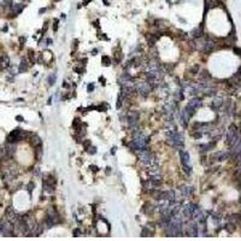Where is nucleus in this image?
Returning <instances> with one entry per match:
<instances>
[{
	"mask_svg": "<svg viewBox=\"0 0 241 241\" xmlns=\"http://www.w3.org/2000/svg\"><path fill=\"white\" fill-rule=\"evenodd\" d=\"M60 222V216L59 213L57 212V210L55 209H50L48 210V215H47V218H46V222H45V224L50 228V227H53L54 224H58Z\"/></svg>",
	"mask_w": 241,
	"mask_h": 241,
	"instance_id": "obj_1",
	"label": "nucleus"
},
{
	"mask_svg": "<svg viewBox=\"0 0 241 241\" xmlns=\"http://www.w3.org/2000/svg\"><path fill=\"white\" fill-rule=\"evenodd\" d=\"M180 152V157H181V162L183 165V170L187 175H189L192 173V165H191V159H189V153L187 151H178Z\"/></svg>",
	"mask_w": 241,
	"mask_h": 241,
	"instance_id": "obj_2",
	"label": "nucleus"
},
{
	"mask_svg": "<svg viewBox=\"0 0 241 241\" xmlns=\"http://www.w3.org/2000/svg\"><path fill=\"white\" fill-rule=\"evenodd\" d=\"M28 135V133L23 132L22 129H15L13 132H11L7 136V142L9 143H15L17 141H20V140H23L25 136Z\"/></svg>",
	"mask_w": 241,
	"mask_h": 241,
	"instance_id": "obj_3",
	"label": "nucleus"
},
{
	"mask_svg": "<svg viewBox=\"0 0 241 241\" xmlns=\"http://www.w3.org/2000/svg\"><path fill=\"white\" fill-rule=\"evenodd\" d=\"M241 135L239 134V130H237V128L232 124L229 128H228V130H227V143L229 146H232Z\"/></svg>",
	"mask_w": 241,
	"mask_h": 241,
	"instance_id": "obj_4",
	"label": "nucleus"
},
{
	"mask_svg": "<svg viewBox=\"0 0 241 241\" xmlns=\"http://www.w3.org/2000/svg\"><path fill=\"white\" fill-rule=\"evenodd\" d=\"M135 89L139 92V94H141L142 97H147L150 94V92L153 89V87L148 83V81H140L136 83Z\"/></svg>",
	"mask_w": 241,
	"mask_h": 241,
	"instance_id": "obj_5",
	"label": "nucleus"
},
{
	"mask_svg": "<svg viewBox=\"0 0 241 241\" xmlns=\"http://www.w3.org/2000/svg\"><path fill=\"white\" fill-rule=\"evenodd\" d=\"M184 234L187 236H198L199 234V227L197 221H189L186 224V229H184Z\"/></svg>",
	"mask_w": 241,
	"mask_h": 241,
	"instance_id": "obj_6",
	"label": "nucleus"
},
{
	"mask_svg": "<svg viewBox=\"0 0 241 241\" xmlns=\"http://www.w3.org/2000/svg\"><path fill=\"white\" fill-rule=\"evenodd\" d=\"M138 122H139V112L136 111H130L128 112L127 115V123L130 128H134L138 125Z\"/></svg>",
	"mask_w": 241,
	"mask_h": 241,
	"instance_id": "obj_7",
	"label": "nucleus"
},
{
	"mask_svg": "<svg viewBox=\"0 0 241 241\" xmlns=\"http://www.w3.org/2000/svg\"><path fill=\"white\" fill-rule=\"evenodd\" d=\"M195 208H197L195 204H193V202H188L187 205H184V206H183V210H182L183 216H184V217H187L188 219H191L192 216H193V212H194Z\"/></svg>",
	"mask_w": 241,
	"mask_h": 241,
	"instance_id": "obj_8",
	"label": "nucleus"
},
{
	"mask_svg": "<svg viewBox=\"0 0 241 241\" xmlns=\"http://www.w3.org/2000/svg\"><path fill=\"white\" fill-rule=\"evenodd\" d=\"M215 47H216V42L213 40H211V39H208V40H205L202 42V48L201 50L205 53H210V52H212L215 50Z\"/></svg>",
	"mask_w": 241,
	"mask_h": 241,
	"instance_id": "obj_9",
	"label": "nucleus"
},
{
	"mask_svg": "<svg viewBox=\"0 0 241 241\" xmlns=\"http://www.w3.org/2000/svg\"><path fill=\"white\" fill-rule=\"evenodd\" d=\"M228 158H229V153L226 151H218V152H215L212 154V159L215 162H222V160H226Z\"/></svg>",
	"mask_w": 241,
	"mask_h": 241,
	"instance_id": "obj_10",
	"label": "nucleus"
},
{
	"mask_svg": "<svg viewBox=\"0 0 241 241\" xmlns=\"http://www.w3.org/2000/svg\"><path fill=\"white\" fill-rule=\"evenodd\" d=\"M10 65V58L7 54H1L0 55V68L1 69H6Z\"/></svg>",
	"mask_w": 241,
	"mask_h": 241,
	"instance_id": "obj_11",
	"label": "nucleus"
},
{
	"mask_svg": "<svg viewBox=\"0 0 241 241\" xmlns=\"http://www.w3.org/2000/svg\"><path fill=\"white\" fill-rule=\"evenodd\" d=\"M187 105H188L189 107L194 108V110H198V108L202 105V101H201V99H199V98H194V99H192Z\"/></svg>",
	"mask_w": 241,
	"mask_h": 241,
	"instance_id": "obj_12",
	"label": "nucleus"
},
{
	"mask_svg": "<svg viewBox=\"0 0 241 241\" xmlns=\"http://www.w3.org/2000/svg\"><path fill=\"white\" fill-rule=\"evenodd\" d=\"M215 145H216V141H211V142H209V143L201 145V146H199V147H200V151H201V152H206V151L212 150V148L215 147Z\"/></svg>",
	"mask_w": 241,
	"mask_h": 241,
	"instance_id": "obj_13",
	"label": "nucleus"
},
{
	"mask_svg": "<svg viewBox=\"0 0 241 241\" xmlns=\"http://www.w3.org/2000/svg\"><path fill=\"white\" fill-rule=\"evenodd\" d=\"M180 192H181V194H182L183 197H188L189 194H192V193H193V187L182 186V187L180 188Z\"/></svg>",
	"mask_w": 241,
	"mask_h": 241,
	"instance_id": "obj_14",
	"label": "nucleus"
},
{
	"mask_svg": "<svg viewBox=\"0 0 241 241\" xmlns=\"http://www.w3.org/2000/svg\"><path fill=\"white\" fill-rule=\"evenodd\" d=\"M23 5H21V4H15V5H12L11 6V12H12V15L13 16H17L20 12H22V10H23Z\"/></svg>",
	"mask_w": 241,
	"mask_h": 241,
	"instance_id": "obj_15",
	"label": "nucleus"
},
{
	"mask_svg": "<svg viewBox=\"0 0 241 241\" xmlns=\"http://www.w3.org/2000/svg\"><path fill=\"white\" fill-rule=\"evenodd\" d=\"M202 34H204V29H202V25H199L198 28H195L193 31H192V35L194 36L195 39H199V38H201L202 36Z\"/></svg>",
	"mask_w": 241,
	"mask_h": 241,
	"instance_id": "obj_16",
	"label": "nucleus"
},
{
	"mask_svg": "<svg viewBox=\"0 0 241 241\" xmlns=\"http://www.w3.org/2000/svg\"><path fill=\"white\" fill-rule=\"evenodd\" d=\"M210 80H211V75L209 74V71L208 70L201 71V74H200V81L201 82H208Z\"/></svg>",
	"mask_w": 241,
	"mask_h": 241,
	"instance_id": "obj_17",
	"label": "nucleus"
},
{
	"mask_svg": "<svg viewBox=\"0 0 241 241\" xmlns=\"http://www.w3.org/2000/svg\"><path fill=\"white\" fill-rule=\"evenodd\" d=\"M222 105H223V98H221V97H217V98H215L213 99V101H212V107L213 108H219Z\"/></svg>",
	"mask_w": 241,
	"mask_h": 241,
	"instance_id": "obj_18",
	"label": "nucleus"
},
{
	"mask_svg": "<svg viewBox=\"0 0 241 241\" xmlns=\"http://www.w3.org/2000/svg\"><path fill=\"white\" fill-rule=\"evenodd\" d=\"M30 143L34 145V146H36V147H39V146L41 145V140H40V138H39L38 135H31V138H30Z\"/></svg>",
	"mask_w": 241,
	"mask_h": 241,
	"instance_id": "obj_19",
	"label": "nucleus"
},
{
	"mask_svg": "<svg viewBox=\"0 0 241 241\" xmlns=\"http://www.w3.org/2000/svg\"><path fill=\"white\" fill-rule=\"evenodd\" d=\"M27 69H28L27 59H25V58H22L21 64H20V72H24V71H27Z\"/></svg>",
	"mask_w": 241,
	"mask_h": 241,
	"instance_id": "obj_20",
	"label": "nucleus"
},
{
	"mask_svg": "<svg viewBox=\"0 0 241 241\" xmlns=\"http://www.w3.org/2000/svg\"><path fill=\"white\" fill-rule=\"evenodd\" d=\"M153 210H154V208L151 205V204H148V202H147L146 205L143 206V210H142V211H143L145 213H147V215H150V213L153 212Z\"/></svg>",
	"mask_w": 241,
	"mask_h": 241,
	"instance_id": "obj_21",
	"label": "nucleus"
},
{
	"mask_svg": "<svg viewBox=\"0 0 241 241\" xmlns=\"http://www.w3.org/2000/svg\"><path fill=\"white\" fill-rule=\"evenodd\" d=\"M146 39H147L148 44H150L151 46H153V45L156 44V41H157V38H156V36H153L152 34H147V35H146Z\"/></svg>",
	"mask_w": 241,
	"mask_h": 241,
	"instance_id": "obj_22",
	"label": "nucleus"
},
{
	"mask_svg": "<svg viewBox=\"0 0 241 241\" xmlns=\"http://www.w3.org/2000/svg\"><path fill=\"white\" fill-rule=\"evenodd\" d=\"M55 80H57V74L53 72L52 75H50V76H48L47 82H48V84H50V86H53V84L55 83Z\"/></svg>",
	"mask_w": 241,
	"mask_h": 241,
	"instance_id": "obj_23",
	"label": "nucleus"
},
{
	"mask_svg": "<svg viewBox=\"0 0 241 241\" xmlns=\"http://www.w3.org/2000/svg\"><path fill=\"white\" fill-rule=\"evenodd\" d=\"M5 152H6V154H9V156L13 154V153H15V146H13L12 143L7 145V146H6V148H5Z\"/></svg>",
	"mask_w": 241,
	"mask_h": 241,
	"instance_id": "obj_24",
	"label": "nucleus"
},
{
	"mask_svg": "<svg viewBox=\"0 0 241 241\" xmlns=\"http://www.w3.org/2000/svg\"><path fill=\"white\" fill-rule=\"evenodd\" d=\"M152 235H153V232H150L147 227H145L141 232V236H152Z\"/></svg>",
	"mask_w": 241,
	"mask_h": 241,
	"instance_id": "obj_25",
	"label": "nucleus"
},
{
	"mask_svg": "<svg viewBox=\"0 0 241 241\" xmlns=\"http://www.w3.org/2000/svg\"><path fill=\"white\" fill-rule=\"evenodd\" d=\"M101 62H103V64H104L105 66H107V65H110V64H111V59L107 57V55H103Z\"/></svg>",
	"mask_w": 241,
	"mask_h": 241,
	"instance_id": "obj_26",
	"label": "nucleus"
},
{
	"mask_svg": "<svg viewBox=\"0 0 241 241\" xmlns=\"http://www.w3.org/2000/svg\"><path fill=\"white\" fill-rule=\"evenodd\" d=\"M199 71V65H193L191 69H189V72L192 74V75H195V74H198Z\"/></svg>",
	"mask_w": 241,
	"mask_h": 241,
	"instance_id": "obj_27",
	"label": "nucleus"
},
{
	"mask_svg": "<svg viewBox=\"0 0 241 241\" xmlns=\"http://www.w3.org/2000/svg\"><path fill=\"white\" fill-rule=\"evenodd\" d=\"M72 234H74V236H79V235L81 234V229H80V228H76V229H74Z\"/></svg>",
	"mask_w": 241,
	"mask_h": 241,
	"instance_id": "obj_28",
	"label": "nucleus"
},
{
	"mask_svg": "<svg viewBox=\"0 0 241 241\" xmlns=\"http://www.w3.org/2000/svg\"><path fill=\"white\" fill-rule=\"evenodd\" d=\"M58 29V20H54V25H53V31H57Z\"/></svg>",
	"mask_w": 241,
	"mask_h": 241,
	"instance_id": "obj_29",
	"label": "nucleus"
},
{
	"mask_svg": "<svg viewBox=\"0 0 241 241\" xmlns=\"http://www.w3.org/2000/svg\"><path fill=\"white\" fill-rule=\"evenodd\" d=\"M88 153H90V154H94L95 153V147H90V151H87Z\"/></svg>",
	"mask_w": 241,
	"mask_h": 241,
	"instance_id": "obj_30",
	"label": "nucleus"
},
{
	"mask_svg": "<svg viewBox=\"0 0 241 241\" xmlns=\"http://www.w3.org/2000/svg\"><path fill=\"white\" fill-rule=\"evenodd\" d=\"M93 89H94V84H89V86H88V90H89V92H92Z\"/></svg>",
	"mask_w": 241,
	"mask_h": 241,
	"instance_id": "obj_31",
	"label": "nucleus"
},
{
	"mask_svg": "<svg viewBox=\"0 0 241 241\" xmlns=\"http://www.w3.org/2000/svg\"><path fill=\"white\" fill-rule=\"evenodd\" d=\"M90 169H92V171H97L98 170V168H97V166H94V165H92Z\"/></svg>",
	"mask_w": 241,
	"mask_h": 241,
	"instance_id": "obj_32",
	"label": "nucleus"
},
{
	"mask_svg": "<svg viewBox=\"0 0 241 241\" xmlns=\"http://www.w3.org/2000/svg\"><path fill=\"white\" fill-rule=\"evenodd\" d=\"M16 119H18L20 122H22V121H23V117H22V116H17V117H16Z\"/></svg>",
	"mask_w": 241,
	"mask_h": 241,
	"instance_id": "obj_33",
	"label": "nucleus"
}]
</instances>
